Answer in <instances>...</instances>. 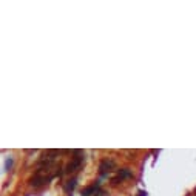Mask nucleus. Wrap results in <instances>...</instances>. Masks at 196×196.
<instances>
[{
    "instance_id": "obj_1",
    "label": "nucleus",
    "mask_w": 196,
    "mask_h": 196,
    "mask_svg": "<svg viewBox=\"0 0 196 196\" xmlns=\"http://www.w3.org/2000/svg\"><path fill=\"white\" fill-rule=\"evenodd\" d=\"M82 162H84V157H80V156L74 157V159L67 165V170H65V171H67V173H73V171H76V170H77V168L80 167V164H82Z\"/></svg>"
},
{
    "instance_id": "obj_2",
    "label": "nucleus",
    "mask_w": 196,
    "mask_h": 196,
    "mask_svg": "<svg viewBox=\"0 0 196 196\" xmlns=\"http://www.w3.org/2000/svg\"><path fill=\"white\" fill-rule=\"evenodd\" d=\"M130 176H131V171L128 168H122V170H119V175L113 179V184H119V181L122 182L125 178H130Z\"/></svg>"
},
{
    "instance_id": "obj_3",
    "label": "nucleus",
    "mask_w": 196,
    "mask_h": 196,
    "mask_svg": "<svg viewBox=\"0 0 196 196\" xmlns=\"http://www.w3.org/2000/svg\"><path fill=\"white\" fill-rule=\"evenodd\" d=\"M114 167V162L113 161H108V159H105V161H102L100 162V167H99V173L103 176V175H107V170H110V168H113Z\"/></svg>"
},
{
    "instance_id": "obj_4",
    "label": "nucleus",
    "mask_w": 196,
    "mask_h": 196,
    "mask_svg": "<svg viewBox=\"0 0 196 196\" xmlns=\"http://www.w3.org/2000/svg\"><path fill=\"white\" fill-rule=\"evenodd\" d=\"M97 188H99V181H97V184H93V185H90L88 188H85L82 192V196H90L91 193H94Z\"/></svg>"
},
{
    "instance_id": "obj_5",
    "label": "nucleus",
    "mask_w": 196,
    "mask_h": 196,
    "mask_svg": "<svg viewBox=\"0 0 196 196\" xmlns=\"http://www.w3.org/2000/svg\"><path fill=\"white\" fill-rule=\"evenodd\" d=\"M74 187H76V179L73 178L71 181H68V184H67V185H65V192H67V193L73 192V190H74Z\"/></svg>"
},
{
    "instance_id": "obj_6",
    "label": "nucleus",
    "mask_w": 196,
    "mask_h": 196,
    "mask_svg": "<svg viewBox=\"0 0 196 196\" xmlns=\"http://www.w3.org/2000/svg\"><path fill=\"white\" fill-rule=\"evenodd\" d=\"M11 165H13V157H9V159L6 161V164H5V170H8V168H11Z\"/></svg>"
},
{
    "instance_id": "obj_7",
    "label": "nucleus",
    "mask_w": 196,
    "mask_h": 196,
    "mask_svg": "<svg viewBox=\"0 0 196 196\" xmlns=\"http://www.w3.org/2000/svg\"><path fill=\"white\" fill-rule=\"evenodd\" d=\"M138 196H147V192H142V190H141V192L138 193Z\"/></svg>"
}]
</instances>
